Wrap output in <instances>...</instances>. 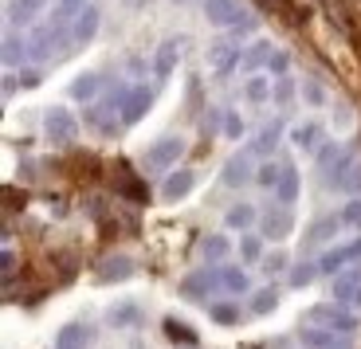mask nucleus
Listing matches in <instances>:
<instances>
[{
    "label": "nucleus",
    "instance_id": "1",
    "mask_svg": "<svg viewBox=\"0 0 361 349\" xmlns=\"http://www.w3.org/2000/svg\"><path fill=\"white\" fill-rule=\"evenodd\" d=\"M307 322L318 326V330L338 333V338H350V333L361 330V314L345 310L342 302H314V306L307 310Z\"/></svg>",
    "mask_w": 361,
    "mask_h": 349
},
{
    "label": "nucleus",
    "instance_id": "2",
    "mask_svg": "<svg viewBox=\"0 0 361 349\" xmlns=\"http://www.w3.org/2000/svg\"><path fill=\"white\" fill-rule=\"evenodd\" d=\"M39 130H44V142H51V145H71V142H79V134H82L75 110L59 106V102L39 114Z\"/></svg>",
    "mask_w": 361,
    "mask_h": 349
},
{
    "label": "nucleus",
    "instance_id": "3",
    "mask_svg": "<svg viewBox=\"0 0 361 349\" xmlns=\"http://www.w3.org/2000/svg\"><path fill=\"white\" fill-rule=\"evenodd\" d=\"M67 24H75L71 16H67L63 8H55L51 16L44 20V24H36V32H32V36H27V59H47V55L55 51V47H59V32H63ZM67 32H71V27H67Z\"/></svg>",
    "mask_w": 361,
    "mask_h": 349
},
{
    "label": "nucleus",
    "instance_id": "4",
    "mask_svg": "<svg viewBox=\"0 0 361 349\" xmlns=\"http://www.w3.org/2000/svg\"><path fill=\"white\" fill-rule=\"evenodd\" d=\"M185 149H189V142L180 134H165V137H157L154 145H149V153H145V165L154 173H177L180 169V157H185Z\"/></svg>",
    "mask_w": 361,
    "mask_h": 349
},
{
    "label": "nucleus",
    "instance_id": "5",
    "mask_svg": "<svg viewBox=\"0 0 361 349\" xmlns=\"http://www.w3.org/2000/svg\"><path fill=\"white\" fill-rule=\"evenodd\" d=\"M204 67L216 75V79H228L235 67H244V47L235 44L232 36H228V39H212L208 51H204Z\"/></svg>",
    "mask_w": 361,
    "mask_h": 349
},
{
    "label": "nucleus",
    "instance_id": "6",
    "mask_svg": "<svg viewBox=\"0 0 361 349\" xmlns=\"http://www.w3.org/2000/svg\"><path fill=\"white\" fill-rule=\"evenodd\" d=\"M357 263H361V235L338 243V247H326L322 255H318V271H322V275H334V278L342 275V271L357 267Z\"/></svg>",
    "mask_w": 361,
    "mask_h": 349
},
{
    "label": "nucleus",
    "instance_id": "7",
    "mask_svg": "<svg viewBox=\"0 0 361 349\" xmlns=\"http://www.w3.org/2000/svg\"><path fill=\"white\" fill-rule=\"evenodd\" d=\"M200 12H204V20L212 27H228V32L247 24V4L244 0H204Z\"/></svg>",
    "mask_w": 361,
    "mask_h": 349
},
{
    "label": "nucleus",
    "instance_id": "8",
    "mask_svg": "<svg viewBox=\"0 0 361 349\" xmlns=\"http://www.w3.org/2000/svg\"><path fill=\"white\" fill-rule=\"evenodd\" d=\"M216 290H220L216 267H197L177 283V295L185 298V302H204V298H212Z\"/></svg>",
    "mask_w": 361,
    "mask_h": 349
},
{
    "label": "nucleus",
    "instance_id": "9",
    "mask_svg": "<svg viewBox=\"0 0 361 349\" xmlns=\"http://www.w3.org/2000/svg\"><path fill=\"white\" fill-rule=\"evenodd\" d=\"M255 157H252V149H240V153H232L224 161V169H220V185L224 188H244V185H255Z\"/></svg>",
    "mask_w": 361,
    "mask_h": 349
},
{
    "label": "nucleus",
    "instance_id": "10",
    "mask_svg": "<svg viewBox=\"0 0 361 349\" xmlns=\"http://www.w3.org/2000/svg\"><path fill=\"white\" fill-rule=\"evenodd\" d=\"M322 185L334 188V192H345V197H361V161L345 153L342 161H338V169L322 177Z\"/></svg>",
    "mask_w": 361,
    "mask_h": 349
},
{
    "label": "nucleus",
    "instance_id": "11",
    "mask_svg": "<svg viewBox=\"0 0 361 349\" xmlns=\"http://www.w3.org/2000/svg\"><path fill=\"white\" fill-rule=\"evenodd\" d=\"M290 232H295V216H290V208L271 204V208H263V212H259V235H263V240L283 243Z\"/></svg>",
    "mask_w": 361,
    "mask_h": 349
},
{
    "label": "nucleus",
    "instance_id": "12",
    "mask_svg": "<svg viewBox=\"0 0 361 349\" xmlns=\"http://www.w3.org/2000/svg\"><path fill=\"white\" fill-rule=\"evenodd\" d=\"M154 110V87L149 82H134V87L126 90V99H122V125H137L145 114Z\"/></svg>",
    "mask_w": 361,
    "mask_h": 349
},
{
    "label": "nucleus",
    "instance_id": "13",
    "mask_svg": "<svg viewBox=\"0 0 361 349\" xmlns=\"http://www.w3.org/2000/svg\"><path fill=\"white\" fill-rule=\"evenodd\" d=\"M283 137H287V125H283L279 118H271V122H263L259 130H255V142L247 145V149H252V157L271 161V157H275V149L283 145Z\"/></svg>",
    "mask_w": 361,
    "mask_h": 349
},
{
    "label": "nucleus",
    "instance_id": "14",
    "mask_svg": "<svg viewBox=\"0 0 361 349\" xmlns=\"http://www.w3.org/2000/svg\"><path fill=\"white\" fill-rule=\"evenodd\" d=\"M99 27H102V8H99V4H87V8L75 16V24H71L67 36H71L75 47H90V44H94V36H99Z\"/></svg>",
    "mask_w": 361,
    "mask_h": 349
},
{
    "label": "nucleus",
    "instance_id": "15",
    "mask_svg": "<svg viewBox=\"0 0 361 349\" xmlns=\"http://www.w3.org/2000/svg\"><path fill=\"white\" fill-rule=\"evenodd\" d=\"M267 102H275V79H271L267 71L247 75V79H244V106L263 110Z\"/></svg>",
    "mask_w": 361,
    "mask_h": 349
},
{
    "label": "nucleus",
    "instance_id": "16",
    "mask_svg": "<svg viewBox=\"0 0 361 349\" xmlns=\"http://www.w3.org/2000/svg\"><path fill=\"white\" fill-rule=\"evenodd\" d=\"M216 278H220V290H224L228 298L252 295V275H247V267H240V263H224V267H216Z\"/></svg>",
    "mask_w": 361,
    "mask_h": 349
},
{
    "label": "nucleus",
    "instance_id": "17",
    "mask_svg": "<svg viewBox=\"0 0 361 349\" xmlns=\"http://www.w3.org/2000/svg\"><path fill=\"white\" fill-rule=\"evenodd\" d=\"M200 263L204 267H224V263H232V235H200Z\"/></svg>",
    "mask_w": 361,
    "mask_h": 349
},
{
    "label": "nucleus",
    "instance_id": "18",
    "mask_svg": "<svg viewBox=\"0 0 361 349\" xmlns=\"http://www.w3.org/2000/svg\"><path fill=\"white\" fill-rule=\"evenodd\" d=\"M192 188H197V173L192 169H177L161 180V200L165 204H177V200L192 197Z\"/></svg>",
    "mask_w": 361,
    "mask_h": 349
},
{
    "label": "nucleus",
    "instance_id": "19",
    "mask_svg": "<svg viewBox=\"0 0 361 349\" xmlns=\"http://www.w3.org/2000/svg\"><path fill=\"white\" fill-rule=\"evenodd\" d=\"M134 271H137L134 255H126V251H114V255H106V259H102L99 278H102V283H126V278H134Z\"/></svg>",
    "mask_w": 361,
    "mask_h": 349
},
{
    "label": "nucleus",
    "instance_id": "20",
    "mask_svg": "<svg viewBox=\"0 0 361 349\" xmlns=\"http://www.w3.org/2000/svg\"><path fill=\"white\" fill-rule=\"evenodd\" d=\"M177 63H180L177 39H161V44H157V51H154V79L157 82H169L173 71H177Z\"/></svg>",
    "mask_w": 361,
    "mask_h": 349
},
{
    "label": "nucleus",
    "instance_id": "21",
    "mask_svg": "<svg viewBox=\"0 0 361 349\" xmlns=\"http://www.w3.org/2000/svg\"><path fill=\"white\" fill-rule=\"evenodd\" d=\"M102 90V75L99 71H79L71 82H67V99L71 102H94Z\"/></svg>",
    "mask_w": 361,
    "mask_h": 349
},
{
    "label": "nucleus",
    "instance_id": "22",
    "mask_svg": "<svg viewBox=\"0 0 361 349\" xmlns=\"http://www.w3.org/2000/svg\"><path fill=\"white\" fill-rule=\"evenodd\" d=\"M298 197H302V173L298 165H283V177H279V188H275V200L283 208H295Z\"/></svg>",
    "mask_w": 361,
    "mask_h": 349
},
{
    "label": "nucleus",
    "instance_id": "23",
    "mask_svg": "<svg viewBox=\"0 0 361 349\" xmlns=\"http://www.w3.org/2000/svg\"><path fill=\"white\" fill-rule=\"evenodd\" d=\"M106 326H110V330H137V326H142V306H137L134 298L110 306V310H106Z\"/></svg>",
    "mask_w": 361,
    "mask_h": 349
},
{
    "label": "nucleus",
    "instance_id": "24",
    "mask_svg": "<svg viewBox=\"0 0 361 349\" xmlns=\"http://www.w3.org/2000/svg\"><path fill=\"white\" fill-rule=\"evenodd\" d=\"M279 51V47L271 44L267 36L263 39H255L252 47H244V71L247 75H259V71H267V63H271V55Z\"/></svg>",
    "mask_w": 361,
    "mask_h": 349
},
{
    "label": "nucleus",
    "instance_id": "25",
    "mask_svg": "<svg viewBox=\"0 0 361 349\" xmlns=\"http://www.w3.org/2000/svg\"><path fill=\"white\" fill-rule=\"evenodd\" d=\"M259 224V212H255V204H247V200H240V204H232L224 212V228H232V232H252V228Z\"/></svg>",
    "mask_w": 361,
    "mask_h": 349
},
{
    "label": "nucleus",
    "instance_id": "26",
    "mask_svg": "<svg viewBox=\"0 0 361 349\" xmlns=\"http://www.w3.org/2000/svg\"><path fill=\"white\" fill-rule=\"evenodd\" d=\"M318 137H322V125L318 122H298L287 130V142L295 145V149H318V145H322Z\"/></svg>",
    "mask_w": 361,
    "mask_h": 349
},
{
    "label": "nucleus",
    "instance_id": "27",
    "mask_svg": "<svg viewBox=\"0 0 361 349\" xmlns=\"http://www.w3.org/2000/svg\"><path fill=\"white\" fill-rule=\"evenodd\" d=\"M342 157H345V149H342V142H338V137H326V142L314 149V165H318V173H322V177H326V173H334Z\"/></svg>",
    "mask_w": 361,
    "mask_h": 349
},
{
    "label": "nucleus",
    "instance_id": "28",
    "mask_svg": "<svg viewBox=\"0 0 361 349\" xmlns=\"http://www.w3.org/2000/svg\"><path fill=\"white\" fill-rule=\"evenodd\" d=\"M240 259H244V267H255V263L267 259V247H263V235L259 232H244V235H240Z\"/></svg>",
    "mask_w": 361,
    "mask_h": 349
},
{
    "label": "nucleus",
    "instance_id": "29",
    "mask_svg": "<svg viewBox=\"0 0 361 349\" xmlns=\"http://www.w3.org/2000/svg\"><path fill=\"white\" fill-rule=\"evenodd\" d=\"M342 228V216H318L314 224L307 228V243H330Z\"/></svg>",
    "mask_w": 361,
    "mask_h": 349
},
{
    "label": "nucleus",
    "instance_id": "30",
    "mask_svg": "<svg viewBox=\"0 0 361 349\" xmlns=\"http://www.w3.org/2000/svg\"><path fill=\"white\" fill-rule=\"evenodd\" d=\"M47 4H51V0H8V20L12 24H27V20H36Z\"/></svg>",
    "mask_w": 361,
    "mask_h": 349
},
{
    "label": "nucleus",
    "instance_id": "31",
    "mask_svg": "<svg viewBox=\"0 0 361 349\" xmlns=\"http://www.w3.org/2000/svg\"><path fill=\"white\" fill-rule=\"evenodd\" d=\"M298 341L307 349H342V341H338V333L330 330H318V326H307V330H298Z\"/></svg>",
    "mask_w": 361,
    "mask_h": 349
},
{
    "label": "nucleus",
    "instance_id": "32",
    "mask_svg": "<svg viewBox=\"0 0 361 349\" xmlns=\"http://www.w3.org/2000/svg\"><path fill=\"white\" fill-rule=\"evenodd\" d=\"M298 90H302V102H307L310 110H326V102H330V94H326L322 79H314V75H307V79L298 82Z\"/></svg>",
    "mask_w": 361,
    "mask_h": 349
},
{
    "label": "nucleus",
    "instance_id": "33",
    "mask_svg": "<svg viewBox=\"0 0 361 349\" xmlns=\"http://www.w3.org/2000/svg\"><path fill=\"white\" fill-rule=\"evenodd\" d=\"M220 137H224V142H244L247 137V122H244L240 110H228V114L220 118Z\"/></svg>",
    "mask_w": 361,
    "mask_h": 349
},
{
    "label": "nucleus",
    "instance_id": "34",
    "mask_svg": "<svg viewBox=\"0 0 361 349\" xmlns=\"http://www.w3.org/2000/svg\"><path fill=\"white\" fill-rule=\"evenodd\" d=\"M318 275H322V271H318V259H314V263L307 259V263H295V267L287 271V283H290L295 290H302V287H310Z\"/></svg>",
    "mask_w": 361,
    "mask_h": 349
},
{
    "label": "nucleus",
    "instance_id": "35",
    "mask_svg": "<svg viewBox=\"0 0 361 349\" xmlns=\"http://www.w3.org/2000/svg\"><path fill=\"white\" fill-rule=\"evenodd\" d=\"M90 341V330L87 326H63V330H59V341H55V349H82Z\"/></svg>",
    "mask_w": 361,
    "mask_h": 349
},
{
    "label": "nucleus",
    "instance_id": "36",
    "mask_svg": "<svg viewBox=\"0 0 361 349\" xmlns=\"http://www.w3.org/2000/svg\"><path fill=\"white\" fill-rule=\"evenodd\" d=\"M279 177H283V165L275 161V157H271V161H259V169H255V185L271 188V192L279 188Z\"/></svg>",
    "mask_w": 361,
    "mask_h": 349
},
{
    "label": "nucleus",
    "instance_id": "37",
    "mask_svg": "<svg viewBox=\"0 0 361 349\" xmlns=\"http://www.w3.org/2000/svg\"><path fill=\"white\" fill-rule=\"evenodd\" d=\"M275 306H279V290H275V287L255 290V298H252V314H255V318H267V314H275Z\"/></svg>",
    "mask_w": 361,
    "mask_h": 349
},
{
    "label": "nucleus",
    "instance_id": "38",
    "mask_svg": "<svg viewBox=\"0 0 361 349\" xmlns=\"http://www.w3.org/2000/svg\"><path fill=\"white\" fill-rule=\"evenodd\" d=\"M208 314H212V322H216V326H235V322H240V306H235L232 298L212 302V306H208Z\"/></svg>",
    "mask_w": 361,
    "mask_h": 349
},
{
    "label": "nucleus",
    "instance_id": "39",
    "mask_svg": "<svg viewBox=\"0 0 361 349\" xmlns=\"http://www.w3.org/2000/svg\"><path fill=\"white\" fill-rule=\"evenodd\" d=\"M330 125H334V134H345L357 125V114H353L350 102H334V114H330Z\"/></svg>",
    "mask_w": 361,
    "mask_h": 349
},
{
    "label": "nucleus",
    "instance_id": "40",
    "mask_svg": "<svg viewBox=\"0 0 361 349\" xmlns=\"http://www.w3.org/2000/svg\"><path fill=\"white\" fill-rule=\"evenodd\" d=\"M24 39H20V36H12V32H8V36H4V67H8V71H12V67H20V63H24L27 59V51H24Z\"/></svg>",
    "mask_w": 361,
    "mask_h": 349
},
{
    "label": "nucleus",
    "instance_id": "41",
    "mask_svg": "<svg viewBox=\"0 0 361 349\" xmlns=\"http://www.w3.org/2000/svg\"><path fill=\"white\" fill-rule=\"evenodd\" d=\"M295 99H302V90L295 87V75H287V79H275V106H290Z\"/></svg>",
    "mask_w": 361,
    "mask_h": 349
},
{
    "label": "nucleus",
    "instance_id": "42",
    "mask_svg": "<svg viewBox=\"0 0 361 349\" xmlns=\"http://www.w3.org/2000/svg\"><path fill=\"white\" fill-rule=\"evenodd\" d=\"M338 216H342V228H350V232L361 235V197H350V200L342 204V212H338Z\"/></svg>",
    "mask_w": 361,
    "mask_h": 349
},
{
    "label": "nucleus",
    "instance_id": "43",
    "mask_svg": "<svg viewBox=\"0 0 361 349\" xmlns=\"http://www.w3.org/2000/svg\"><path fill=\"white\" fill-rule=\"evenodd\" d=\"M353 287H361V263H357V267H350V271H342V275L334 278V298L345 295V290H353Z\"/></svg>",
    "mask_w": 361,
    "mask_h": 349
},
{
    "label": "nucleus",
    "instance_id": "44",
    "mask_svg": "<svg viewBox=\"0 0 361 349\" xmlns=\"http://www.w3.org/2000/svg\"><path fill=\"white\" fill-rule=\"evenodd\" d=\"M267 75H271V79H287V75H290V55L283 51V47H279L275 55H271V63H267Z\"/></svg>",
    "mask_w": 361,
    "mask_h": 349
},
{
    "label": "nucleus",
    "instance_id": "45",
    "mask_svg": "<svg viewBox=\"0 0 361 349\" xmlns=\"http://www.w3.org/2000/svg\"><path fill=\"white\" fill-rule=\"evenodd\" d=\"M287 267H290L287 251H267V259H263V271H267V275H279V271H287Z\"/></svg>",
    "mask_w": 361,
    "mask_h": 349
},
{
    "label": "nucleus",
    "instance_id": "46",
    "mask_svg": "<svg viewBox=\"0 0 361 349\" xmlns=\"http://www.w3.org/2000/svg\"><path fill=\"white\" fill-rule=\"evenodd\" d=\"M334 302H342L345 310H353V314H361V287H353V290H345V295H338Z\"/></svg>",
    "mask_w": 361,
    "mask_h": 349
},
{
    "label": "nucleus",
    "instance_id": "47",
    "mask_svg": "<svg viewBox=\"0 0 361 349\" xmlns=\"http://www.w3.org/2000/svg\"><path fill=\"white\" fill-rule=\"evenodd\" d=\"M16 90H20L16 75H12V71H4V99H12V94H16Z\"/></svg>",
    "mask_w": 361,
    "mask_h": 349
},
{
    "label": "nucleus",
    "instance_id": "48",
    "mask_svg": "<svg viewBox=\"0 0 361 349\" xmlns=\"http://www.w3.org/2000/svg\"><path fill=\"white\" fill-rule=\"evenodd\" d=\"M169 4H177V8H180V4H189V0H169Z\"/></svg>",
    "mask_w": 361,
    "mask_h": 349
},
{
    "label": "nucleus",
    "instance_id": "49",
    "mask_svg": "<svg viewBox=\"0 0 361 349\" xmlns=\"http://www.w3.org/2000/svg\"><path fill=\"white\" fill-rule=\"evenodd\" d=\"M137 349H142V345H137Z\"/></svg>",
    "mask_w": 361,
    "mask_h": 349
}]
</instances>
